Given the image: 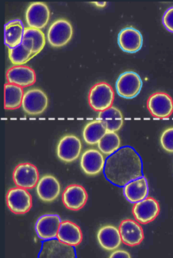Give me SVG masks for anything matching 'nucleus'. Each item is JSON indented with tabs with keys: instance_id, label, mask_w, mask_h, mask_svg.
Listing matches in <instances>:
<instances>
[{
	"instance_id": "nucleus-1",
	"label": "nucleus",
	"mask_w": 173,
	"mask_h": 258,
	"mask_svg": "<svg viewBox=\"0 0 173 258\" xmlns=\"http://www.w3.org/2000/svg\"><path fill=\"white\" fill-rule=\"evenodd\" d=\"M104 174L114 185L125 186L142 176L141 159L132 147L121 148L106 160Z\"/></svg>"
},
{
	"instance_id": "nucleus-2",
	"label": "nucleus",
	"mask_w": 173,
	"mask_h": 258,
	"mask_svg": "<svg viewBox=\"0 0 173 258\" xmlns=\"http://www.w3.org/2000/svg\"><path fill=\"white\" fill-rule=\"evenodd\" d=\"M114 92L107 83L100 82L94 84L90 89L88 100L90 107L95 111L101 112L112 106Z\"/></svg>"
},
{
	"instance_id": "nucleus-3",
	"label": "nucleus",
	"mask_w": 173,
	"mask_h": 258,
	"mask_svg": "<svg viewBox=\"0 0 173 258\" xmlns=\"http://www.w3.org/2000/svg\"><path fill=\"white\" fill-rule=\"evenodd\" d=\"M73 35V28L67 19L60 18L54 20L47 31V39L54 47H61L67 44Z\"/></svg>"
},
{
	"instance_id": "nucleus-4",
	"label": "nucleus",
	"mask_w": 173,
	"mask_h": 258,
	"mask_svg": "<svg viewBox=\"0 0 173 258\" xmlns=\"http://www.w3.org/2000/svg\"><path fill=\"white\" fill-rule=\"evenodd\" d=\"M48 99L46 94L39 88H31L24 92L22 107L30 115L42 114L48 106Z\"/></svg>"
},
{
	"instance_id": "nucleus-5",
	"label": "nucleus",
	"mask_w": 173,
	"mask_h": 258,
	"mask_svg": "<svg viewBox=\"0 0 173 258\" xmlns=\"http://www.w3.org/2000/svg\"><path fill=\"white\" fill-rule=\"evenodd\" d=\"M142 84L141 77L137 73L127 71L122 73L118 77L116 83V88L120 96L126 99H132L139 94Z\"/></svg>"
},
{
	"instance_id": "nucleus-6",
	"label": "nucleus",
	"mask_w": 173,
	"mask_h": 258,
	"mask_svg": "<svg viewBox=\"0 0 173 258\" xmlns=\"http://www.w3.org/2000/svg\"><path fill=\"white\" fill-rule=\"evenodd\" d=\"M7 205L15 214H24L30 211L32 206L31 194L26 189L15 187L9 189L7 193Z\"/></svg>"
},
{
	"instance_id": "nucleus-7",
	"label": "nucleus",
	"mask_w": 173,
	"mask_h": 258,
	"mask_svg": "<svg viewBox=\"0 0 173 258\" xmlns=\"http://www.w3.org/2000/svg\"><path fill=\"white\" fill-rule=\"evenodd\" d=\"M82 145L80 139L76 136L68 134L59 140L56 149V155L64 162L71 163L80 155Z\"/></svg>"
},
{
	"instance_id": "nucleus-8",
	"label": "nucleus",
	"mask_w": 173,
	"mask_h": 258,
	"mask_svg": "<svg viewBox=\"0 0 173 258\" xmlns=\"http://www.w3.org/2000/svg\"><path fill=\"white\" fill-rule=\"evenodd\" d=\"M12 177L16 186L26 189L35 187L40 179L37 168L29 162L18 164L13 172Z\"/></svg>"
},
{
	"instance_id": "nucleus-9",
	"label": "nucleus",
	"mask_w": 173,
	"mask_h": 258,
	"mask_svg": "<svg viewBox=\"0 0 173 258\" xmlns=\"http://www.w3.org/2000/svg\"><path fill=\"white\" fill-rule=\"evenodd\" d=\"M147 108L155 118H168L173 113V100L168 94L157 92L152 94L147 101Z\"/></svg>"
},
{
	"instance_id": "nucleus-10",
	"label": "nucleus",
	"mask_w": 173,
	"mask_h": 258,
	"mask_svg": "<svg viewBox=\"0 0 173 258\" xmlns=\"http://www.w3.org/2000/svg\"><path fill=\"white\" fill-rule=\"evenodd\" d=\"M132 212L137 221L146 224L153 221L158 216L160 206L154 198L147 197L143 200L135 203Z\"/></svg>"
},
{
	"instance_id": "nucleus-11",
	"label": "nucleus",
	"mask_w": 173,
	"mask_h": 258,
	"mask_svg": "<svg viewBox=\"0 0 173 258\" xmlns=\"http://www.w3.org/2000/svg\"><path fill=\"white\" fill-rule=\"evenodd\" d=\"M50 10L43 2H33L29 4L25 12V19L29 27L41 29L47 24Z\"/></svg>"
},
{
	"instance_id": "nucleus-12",
	"label": "nucleus",
	"mask_w": 173,
	"mask_h": 258,
	"mask_svg": "<svg viewBox=\"0 0 173 258\" xmlns=\"http://www.w3.org/2000/svg\"><path fill=\"white\" fill-rule=\"evenodd\" d=\"M62 200L66 208L72 211H78L86 205L88 194L82 185L71 184L63 191Z\"/></svg>"
},
{
	"instance_id": "nucleus-13",
	"label": "nucleus",
	"mask_w": 173,
	"mask_h": 258,
	"mask_svg": "<svg viewBox=\"0 0 173 258\" xmlns=\"http://www.w3.org/2000/svg\"><path fill=\"white\" fill-rule=\"evenodd\" d=\"M6 77L7 83L23 88L33 85L36 80L35 71L25 65L12 66L7 71Z\"/></svg>"
},
{
	"instance_id": "nucleus-14",
	"label": "nucleus",
	"mask_w": 173,
	"mask_h": 258,
	"mask_svg": "<svg viewBox=\"0 0 173 258\" xmlns=\"http://www.w3.org/2000/svg\"><path fill=\"white\" fill-rule=\"evenodd\" d=\"M104 156L99 150L89 149L81 155L80 165L81 169L86 175L95 176L99 174L105 165Z\"/></svg>"
},
{
	"instance_id": "nucleus-15",
	"label": "nucleus",
	"mask_w": 173,
	"mask_h": 258,
	"mask_svg": "<svg viewBox=\"0 0 173 258\" xmlns=\"http://www.w3.org/2000/svg\"><path fill=\"white\" fill-rule=\"evenodd\" d=\"M119 230L122 242L129 246L140 244L144 238L142 227L132 219L122 220L119 225Z\"/></svg>"
},
{
	"instance_id": "nucleus-16",
	"label": "nucleus",
	"mask_w": 173,
	"mask_h": 258,
	"mask_svg": "<svg viewBox=\"0 0 173 258\" xmlns=\"http://www.w3.org/2000/svg\"><path fill=\"white\" fill-rule=\"evenodd\" d=\"M38 258H76V254L72 246L51 239L43 243Z\"/></svg>"
},
{
	"instance_id": "nucleus-17",
	"label": "nucleus",
	"mask_w": 173,
	"mask_h": 258,
	"mask_svg": "<svg viewBox=\"0 0 173 258\" xmlns=\"http://www.w3.org/2000/svg\"><path fill=\"white\" fill-rule=\"evenodd\" d=\"M36 191L40 200L44 202H52L60 194V183L53 175L45 174L39 179L36 186Z\"/></svg>"
},
{
	"instance_id": "nucleus-18",
	"label": "nucleus",
	"mask_w": 173,
	"mask_h": 258,
	"mask_svg": "<svg viewBox=\"0 0 173 258\" xmlns=\"http://www.w3.org/2000/svg\"><path fill=\"white\" fill-rule=\"evenodd\" d=\"M118 42L121 49L128 53L138 51L143 44V37L141 32L133 27L122 29L118 36Z\"/></svg>"
},
{
	"instance_id": "nucleus-19",
	"label": "nucleus",
	"mask_w": 173,
	"mask_h": 258,
	"mask_svg": "<svg viewBox=\"0 0 173 258\" xmlns=\"http://www.w3.org/2000/svg\"><path fill=\"white\" fill-rule=\"evenodd\" d=\"M62 221L57 214H48L41 216L35 224L38 236L42 240H51L56 237Z\"/></svg>"
},
{
	"instance_id": "nucleus-20",
	"label": "nucleus",
	"mask_w": 173,
	"mask_h": 258,
	"mask_svg": "<svg viewBox=\"0 0 173 258\" xmlns=\"http://www.w3.org/2000/svg\"><path fill=\"white\" fill-rule=\"evenodd\" d=\"M60 241L72 246L79 245L83 239L80 227L70 220L62 221L56 236Z\"/></svg>"
},
{
	"instance_id": "nucleus-21",
	"label": "nucleus",
	"mask_w": 173,
	"mask_h": 258,
	"mask_svg": "<svg viewBox=\"0 0 173 258\" xmlns=\"http://www.w3.org/2000/svg\"><path fill=\"white\" fill-rule=\"evenodd\" d=\"M97 239L100 246L108 251L116 250L122 242L119 229L111 225L100 228L97 233Z\"/></svg>"
},
{
	"instance_id": "nucleus-22",
	"label": "nucleus",
	"mask_w": 173,
	"mask_h": 258,
	"mask_svg": "<svg viewBox=\"0 0 173 258\" xmlns=\"http://www.w3.org/2000/svg\"><path fill=\"white\" fill-rule=\"evenodd\" d=\"M148 191V182L144 176L130 181L123 188L124 196L132 203H136L145 199L147 198Z\"/></svg>"
},
{
	"instance_id": "nucleus-23",
	"label": "nucleus",
	"mask_w": 173,
	"mask_h": 258,
	"mask_svg": "<svg viewBox=\"0 0 173 258\" xmlns=\"http://www.w3.org/2000/svg\"><path fill=\"white\" fill-rule=\"evenodd\" d=\"M34 43L30 38H23L18 46L8 47V56L15 66L24 65L33 57Z\"/></svg>"
},
{
	"instance_id": "nucleus-24",
	"label": "nucleus",
	"mask_w": 173,
	"mask_h": 258,
	"mask_svg": "<svg viewBox=\"0 0 173 258\" xmlns=\"http://www.w3.org/2000/svg\"><path fill=\"white\" fill-rule=\"evenodd\" d=\"M97 119L101 120L104 123L108 132L119 131L123 126L124 123L122 112L113 106L99 112Z\"/></svg>"
},
{
	"instance_id": "nucleus-25",
	"label": "nucleus",
	"mask_w": 173,
	"mask_h": 258,
	"mask_svg": "<svg viewBox=\"0 0 173 258\" xmlns=\"http://www.w3.org/2000/svg\"><path fill=\"white\" fill-rule=\"evenodd\" d=\"M24 27L21 21L15 19L5 25L4 41L8 47L13 48L21 43Z\"/></svg>"
},
{
	"instance_id": "nucleus-26",
	"label": "nucleus",
	"mask_w": 173,
	"mask_h": 258,
	"mask_svg": "<svg viewBox=\"0 0 173 258\" xmlns=\"http://www.w3.org/2000/svg\"><path fill=\"white\" fill-rule=\"evenodd\" d=\"M107 132L104 123L96 119L88 122L85 125L82 136L87 144L95 145L98 144Z\"/></svg>"
},
{
	"instance_id": "nucleus-27",
	"label": "nucleus",
	"mask_w": 173,
	"mask_h": 258,
	"mask_svg": "<svg viewBox=\"0 0 173 258\" xmlns=\"http://www.w3.org/2000/svg\"><path fill=\"white\" fill-rule=\"evenodd\" d=\"M24 92L23 88L17 85L5 83L4 85V108L15 110L22 106Z\"/></svg>"
},
{
	"instance_id": "nucleus-28",
	"label": "nucleus",
	"mask_w": 173,
	"mask_h": 258,
	"mask_svg": "<svg viewBox=\"0 0 173 258\" xmlns=\"http://www.w3.org/2000/svg\"><path fill=\"white\" fill-rule=\"evenodd\" d=\"M121 146V139L116 132H107L97 144L99 151L110 156L118 151Z\"/></svg>"
},
{
	"instance_id": "nucleus-29",
	"label": "nucleus",
	"mask_w": 173,
	"mask_h": 258,
	"mask_svg": "<svg viewBox=\"0 0 173 258\" xmlns=\"http://www.w3.org/2000/svg\"><path fill=\"white\" fill-rule=\"evenodd\" d=\"M23 38H30L33 40V57L43 49L46 43L45 34L41 29L28 26L24 27Z\"/></svg>"
},
{
	"instance_id": "nucleus-30",
	"label": "nucleus",
	"mask_w": 173,
	"mask_h": 258,
	"mask_svg": "<svg viewBox=\"0 0 173 258\" xmlns=\"http://www.w3.org/2000/svg\"><path fill=\"white\" fill-rule=\"evenodd\" d=\"M160 142L162 148L168 153H173V127L167 128L163 131Z\"/></svg>"
},
{
	"instance_id": "nucleus-31",
	"label": "nucleus",
	"mask_w": 173,
	"mask_h": 258,
	"mask_svg": "<svg viewBox=\"0 0 173 258\" xmlns=\"http://www.w3.org/2000/svg\"><path fill=\"white\" fill-rule=\"evenodd\" d=\"M162 21L165 28L173 33V7L169 8L164 12Z\"/></svg>"
},
{
	"instance_id": "nucleus-32",
	"label": "nucleus",
	"mask_w": 173,
	"mask_h": 258,
	"mask_svg": "<svg viewBox=\"0 0 173 258\" xmlns=\"http://www.w3.org/2000/svg\"><path fill=\"white\" fill-rule=\"evenodd\" d=\"M108 258H131L130 253L124 249H117L112 251Z\"/></svg>"
},
{
	"instance_id": "nucleus-33",
	"label": "nucleus",
	"mask_w": 173,
	"mask_h": 258,
	"mask_svg": "<svg viewBox=\"0 0 173 258\" xmlns=\"http://www.w3.org/2000/svg\"><path fill=\"white\" fill-rule=\"evenodd\" d=\"M91 3L94 4L96 6L99 8H103L106 5V2H92Z\"/></svg>"
}]
</instances>
